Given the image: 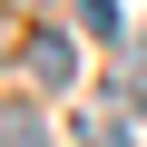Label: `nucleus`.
<instances>
[{
    "mask_svg": "<svg viewBox=\"0 0 147 147\" xmlns=\"http://www.w3.org/2000/svg\"><path fill=\"white\" fill-rule=\"evenodd\" d=\"M69 79H79V49H69L59 30H39L30 39V88H69Z\"/></svg>",
    "mask_w": 147,
    "mask_h": 147,
    "instance_id": "f257e3e1",
    "label": "nucleus"
},
{
    "mask_svg": "<svg viewBox=\"0 0 147 147\" xmlns=\"http://www.w3.org/2000/svg\"><path fill=\"white\" fill-rule=\"evenodd\" d=\"M79 20H88L98 39H118V0H79Z\"/></svg>",
    "mask_w": 147,
    "mask_h": 147,
    "instance_id": "f03ea898",
    "label": "nucleus"
},
{
    "mask_svg": "<svg viewBox=\"0 0 147 147\" xmlns=\"http://www.w3.org/2000/svg\"><path fill=\"white\" fill-rule=\"evenodd\" d=\"M30 10H39V0H30Z\"/></svg>",
    "mask_w": 147,
    "mask_h": 147,
    "instance_id": "7ed1b4c3",
    "label": "nucleus"
}]
</instances>
